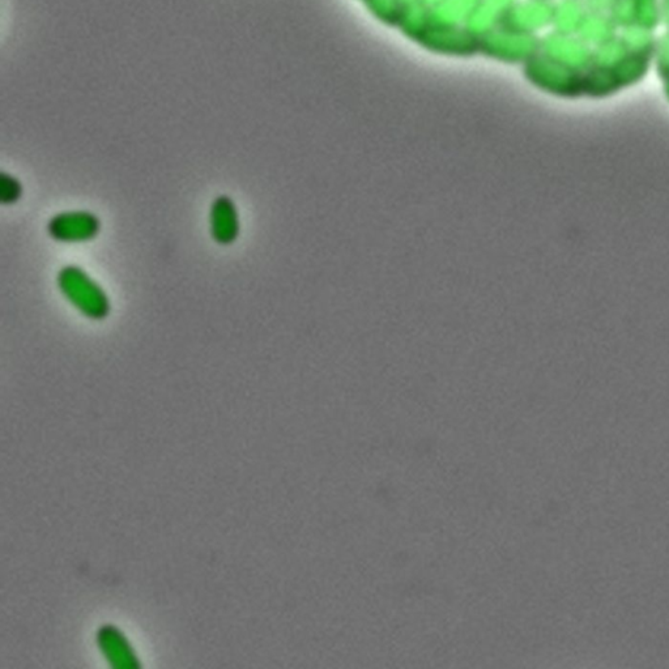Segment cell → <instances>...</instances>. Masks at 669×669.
<instances>
[{"label": "cell", "mask_w": 669, "mask_h": 669, "mask_svg": "<svg viewBox=\"0 0 669 669\" xmlns=\"http://www.w3.org/2000/svg\"><path fill=\"white\" fill-rule=\"evenodd\" d=\"M102 654L115 668L139 667L138 656L132 651L129 641L117 629V626H102L97 637Z\"/></svg>", "instance_id": "52a82bcc"}, {"label": "cell", "mask_w": 669, "mask_h": 669, "mask_svg": "<svg viewBox=\"0 0 669 669\" xmlns=\"http://www.w3.org/2000/svg\"><path fill=\"white\" fill-rule=\"evenodd\" d=\"M518 0H480L467 27L477 36H483L500 27L510 8Z\"/></svg>", "instance_id": "ba28073f"}, {"label": "cell", "mask_w": 669, "mask_h": 669, "mask_svg": "<svg viewBox=\"0 0 669 669\" xmlns=\"http://www.w3.org/2000/svg\"><path fill=\"white\" fill-rule=\"evenodd\" d=\"M362 4L373 19L387 28L398 29L402 23L403 10L399 0H364Z\"/></svg>", "instance_id": "30bf717a"}, {"label": "cell", "mask_w": 669, "mask_h": 669, "mask_svg": "<svg viewBox=\"0 0 669 669\" xmlns=\"http://www.w3.org/2000/svg\"><path fill=\"white\" fill-rule=\"evenodd\" d=\"M480 0H442L430 7V16L440 23L467 25Z\"/></svg>", "instance_id": "9c48e42d"}, {"label": "cell", "mask_w": 669, "mask_h": 669, "mask_svg": "<svg viewBox=\"0 0 669 669\" xmlns=\"http://www.w3.org/2000/svg\"><path fill=\"white\" fill-rule=\"evenodd\" d=\"M100 230V219L88 211L58 213L51 217L48 224L49 236L63 244H82L95 240Z\"/></svg>", "instance_id": "277c9868"}, {"label": "cell", "mask_w": 669, "mask_h": 669, "mask_svg": "<svg viewBox=\"0 0 669 669\" xmlns=\"http://www.w3.org/2000/svg\"><path fill=\"white\" fill-rule=\"evenodd\" d=\"M59 291L80 314L91 321H104L112 304L104 288L79 266H65L58 272Z\"/></svg>", "instance_id": "7a4b0ae2"}, {"label": "cell", "mask_w": 669, "mask_h": 669, "mask_svg": "<svg viewBox=\"0 0 669 669\" xmlns=\"http://www.w3.org/2000/svg\"><path fill=\"white\" fill-rule=\"evenodd\" d=\"M551 2L543 0H518L507 12L500 27L506 31L536 34L553 20Z\"/></svg>", "instance_id": "5b68a950"}, {"label": "cell", "mask_w": 669, "mask_h": 669, "mask_svg": "<svg viewBox=\"0 0 669 669\" xmlns=\"http://www.w3.org/2000/svg\"><path fill=\"white\" fill-rule=\"evenodd\" d=\"M409 41L440 57L472 59L479 55L480 37L467 25H451L430 19L409 37Z\"/></svg>", "instance_id": "6da1fadb"}, {"label": "cell", "mask_w": 669, "mask_h": 669, "mask_svg": "<svg viewBox=\"0 0 669 669\" xmlns=\"http://www.w3.org/2000/svg\"><path fill=\"white\" fill-rule=\"evenodd\" d=\"M211 236L216 244L229 246L237 241L241 232L240 216L236 203L228 195L217 196L210 211Z\"/></svg>", "instance_id": "8992f818"}, {"label": "cell", "mask_w": 669, "mask_h": 669, "mask_svg": "<svg viewBox=\"0 0 669 669\" xmlns=\"http://www.w3.org/2000/svg\"><path fill=\"white\" fill-rule=\"evenodd\" d=\"M360 2L362 3V2H364V0H360Z\"/></svg>", "instance_id": "5bb4252c"}, {"label": "cell", "mask_w": 669, "mask_h": 669, "mask_svg": "<svg viewBox=\"0 0 669 669\" xmlns=\"http://www.w3.org/2000/svg\"><path fill=\"white\" fill-rule=\"evenodd\" d=\"M21 195H23V186H21L20 181L10 176V174L2 173V177H0V202L4 206H10V204H15L21 198Z\"/></svg>", "instance_id": "8fae6325"}, {"label": "cell", "mask_w": 669, "mask_h": 669, "mask_svg": "<svg viewBox=\"0 0 669 669\" xmlns=\"http://www.w3.org/2000/svg\"><path fill=\"white\" fill-rule=\"evenodd\" d=\"M426 3H428L429 7L436 6V4L442 2V0H425Z\"/></svg>", "instance_id": "7c38bea8"}, {"label": "cell", "mask_w": 669, "mask_h": 669, "mask_svg": "<svg viewBox=\"0 0 669 669\" xmlns=\"http://www.w3.org/2000/svg\"><path fill=\"white\" fill-rule=\"evenodd\" d=\"M541 51L536 34H524L497 28L480 36L479 55L501 65H524Z\"/></svg>", "instance_id": "3957f363"}, {"label": "cell", "mask_w": 669, "mask_h": 669, "mask_svg": "<svg viewBox=\"0 0 669 669\" xmlns=\"http://www.w3.org/2000/svg\"><path fill=\"white\" fill-rule=\"evenodd\" d=\"M543 2H551V0H543Z\"/></svg>", "instance_id": "4fadbf2b"}]
</instances>
